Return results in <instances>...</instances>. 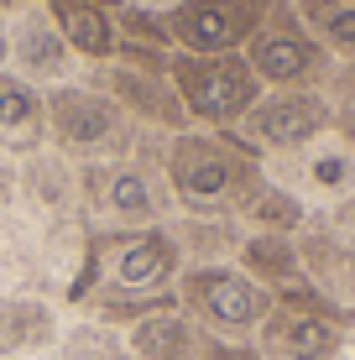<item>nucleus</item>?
I'll return each instance as SVG.
<instances>
[{"instance_id": "f257e3e1", "label": "nucleus", "mask_w": 355, "mask_h": 360, "mask_svg": "<svg viewBox=\"0 0 355 360\" xmlns=\"http://www.w3.org/2000/svg\"><path fill=\"white\" fill-rule=\"evenodd\" d=\"M167 178L193 214L246 209L262 188L256 152H246L235 136H178L173 157H167Z\"/></svg>"}, {"instance_id": "f03ea898", "label": "nucleus", "mask_w": 355, "mask_h": 360, "mask_svg": "<svg viewBox=\"0 0 355 360\" xmlns=\"http://www.w3.org/2000/svg\"><path fill=\"white\" fill-rule=\"evenodd\" d=\"M167 79H173L188 120H204V126H240L251 115V105L266 94L262 79L246 63V53H225V58L173 53L167 58Z\"/></svg>"}, {"instance_id": "7ed1b4c3", "label": "nucleus", "mask_w": 355, "mask_h": 360, "mask_svg": "<svg viewBox=\"0 0 355 360\" xmlns=\"http://www.w3.org/2000/svg\"><path fill=\"white\" fill-rule=\"evenodd\" d=\"M246 63L262 79V89H319L335 73V58L314 42L309 27L298 21V11L283 6V0H272L266 21L246 42Z\"/></svg>"}, {"instance_id": "20e7f679", "label": "nucleus", "mask_w": 355, "mask_h": 360, "mask_svg": "<svg viewBox=\"0 0 355 360\" xmlns=\"http://www.w3.org/2000/svg\"><path fill=\"white\" fill-rule=\"evenodd\" d=\"M335 131V105L324 89H266L240 120L235 141L246 152H303Z\"/></svg>"}, {"instance_id": "39448f33", "label": "nucleus", "mask_w": 355, "mask_h": 360, "mask_svg": "<svg viewBox=\"0 0 355 360\" xmlns=\"http://www.w3.org/2000/svg\"><path fill=\"white\" fill-rule=\"evenodd\" d=\"M266 11H272V0H178L167 11V32H173L178 53L225 58V53H246Z\"/></svg>"}, {"instance_id": "423d86ee", "label": "nucleus", "mask_w": 355, "mask_h": 360, "mask_svg": "<svg viewBox=\"0 0 355 360\" xmlns=\"http://www.w3.org/2000/svg\"><path fill=\"white\" fill-rule=\"evenodd\" d=\"M178 297H183V308L199 314V324L214 329V334H251L272 314V292H266L262 282L230 271V266H193L188 277L178 282Z\"/></svg>"}, {"instance_id": "0eeeda50", "label": "nucleus", "mask_w": 355, "mask_h": 360, "mask_svg": "<svg viewBox=\"0 0 355 360\" xmlns=\"http://www.w3.org/2000/svg\"><path fill=\"white\" fill-rule=\"evenodd\" d=\"M178 271V245L167 235L146 230V235H126L115 240L105 262V297L100 303H146V297H162L157 288H167Z\"/></svg>"}, {"instance_id": "6e6552de", "label": "nucleus", "mask_w": 355, "mask_h": 360, "mask_svg": "<svg viewBox=\"0 0 355 360\" xmlns=\"http://www.w3.org/2000/svg\"><path fill=\"white\" fill-rule=\"evenodd\" d=\"M262 355L266 360H335L340 355V308H288L272 303L262 319Z\"/></svg>"}, {"instance_id": "1a4fd4ad", "label": "nucleus", "mask_w": 355, "mask_h": 360, "mask_svg": "<svg viewBox=\"0 0 355 360\" xmlns=\"http://www.w3.org/2000/svg\"><path fill=\"white\" fill-rule=\"evenodd\" d=\"M120 110L115 99L94 94V89H53L47 94V131L58 136L63 146H105L115 141Z\"/></svg>"}, {"instance_id": "9d476101", "label": "nucleus", "mask_w": 355, "mask_h": 360, "mask_svg": "<svg viewBox=\"0 0 355 360\" xmlns=\"http://www.w3.org/2000/svg\"><path fill=\"white\" fill-rule=\"evenodd\" d=\"M47 16H53L58 37L68 42V53H84L94 63H110L120 47L115 32V11L100 6V0H47Z\"/></svg>"}, {"instance_id": "9b49d317", "label": "nucleus", "mask_w": 355, "mask_h": 360, "mask_svg": "<svg viewBox=\"0 0 355 360\" xmlns=\"http://www.w3.org/2000/svg\"><path fill=\"white\" fill-rule=\"evenodd\" d=\"M68 42L58 37V27H53V16H21L16 27H11V63H16L21 73L16 79H27L32 89L37 84H58L68 73Z\"/></svg>"}, {"instance_id": "f8f14e48", "label": "nucleus", "mask_w": 355, "mask_h": 360, "mask_svg": "<svg viewBox=\"0 0 355 360\" xmlns=\"http://www.w3.org/2000/svg\"><path fill=\"white\" fill-rule=\"evenodd\" d=\"M110 94L120 99L126 110H136L146 120H162V126H188V110L173 89L167 73H152V68H131V63H115L110 68Z\"/></svg>"}, {"instance_id": "ddd939ff", "label": "nucleus", "mask_w": 355, "mask_h": 360, "mask_svg": "<svg viewBox=\"0 0 355 360\" xmlns=\"http://www.w3.org/2000/svg\"><path fill=\"white\" fill-rule=\"evenodd\" d=\"M47 131V99L16 73H0V146L11 152H37Z\"/></svg>"}, {"instance_id": "4468645a", "label": "nucleus", "mask_w": 355, "mask_h": 360, "mask_svg": "<svg viewBox=\"0 0 355 360\" xmlns=\"http://www.w3.org/2000/svg\"><path fill=\"white\" fill-rule=\"evenodd\" d=\"M240 266H246L251 282H272L277 292L303 282V251L288 235H251V240L240 245Z\"/></svg>"}, {"instance_id": "2eb2a0df", "label": "nucleus", "mask_w": 355, "mask_h": 360, "mask_svg": "<svg viewBox=\"0 0 355 360\" xmlns=\"http://www.w3.org/2000/svg\"><path fill=\"white\" fill-rule=\"evenodd\" d=\"M298 21L309 27V37L324 47L335 63H350L355 58V0H303Z\"/></svg>"}, {"instance_id": "dca6fc26", "label": "nucleus", "mask_w": 355, "mask_h": 360, "mask_svg": "<svg viewBox=\"0 0 355 360\" xmlns=\"http://www.w3.org/2000/svg\"><path fill=\"white\" fill-rule=\"evenodd\" d=\"M131 345H136V355H146V360H193L204 340L193 334L188 319H178L173 308H162V314L141 319V329H136Z\"/></svg>"}, {"instance_id": "f3484780", "label": "nucleus", "mask_w": 355, "mask_h": 360, "mask_svg": "<svg viewBox=\"0 0 355 360\" xmlns=\"http://www.w3.org/2000/svg\"><path fill=\"white\" fill-rule=\"evenodd\" d=\"M303 178H309V188H319L329 198H340V204H350V198H355V146H345V141L314 146L309 162H303Z\"/></svg>"}, {"instance_id": "a211bd4d", "label": "nucleus", "mask_w": 355, "mask_h": 360, "mask_svg": "<svg viewBox=\"0 0 355 360\" xmlns=\"http://www.w3.org/2000/svg\"><path fill=\"white\" fill-rule=\"evenodd\" d=\"M240 214L251 219V225H262V235H292L303 225V204H298V193H288V188H272V183H262L256 188V198Z\"/></svg>"}, {"instance_id": "6ab92c4d", "label": "nucleus", "mask_w": 355, "mask_h": 360, "mask_svg": "<svg viewBox=\"0 0 355 360\" xmlns=\"http://www.w3.org/2000/svg\"><path fill=\"white\" fill-rule=\"evenodd\" d=\"M303 262L314 266V277H319V282H329L340 297H350V303H355V251H345L335 235H324V240H309Z\"/></svg>"}, {"instance_id": "aec40b11", "label": "nucleus", "mask_w": 355, "mask_h": 360, "mask_svg": "<svg viewBox=\"0 0 355 360\" xmlns=\"http://www.w3.org/2000/svg\"><path fill=\"white\" fill-rule=\"evenodd\" d=\"M47 340H53V314L42 303H6V314H0L6 350H27V345H47Z\"/></svg>"}, {"instance_id": "412c9836", "label": "nucleus", "mask_w": 355, "mask_h": 360, "mask_svg": "<svg viewBox=\"0 0 355 360\" xmlns=\"http://www.w3.org/2000/svg\"><path fill=\"white\" fill-rule=\"evenodd\" d=\"M115 32L120 42H136V47H157V53H173V32H167V16L141 6H115Z\"/></svg>"}, {"instance_id": "4be33fe9", "label": "nucleus", "mask_w": 355, "mask_h": 360, "mask_svg": "<svg viewBox=\"0 0 355 360\" xmlns=\"http://www.w3.org/2000/svg\"><path fill=\"white\" fill-rule=\"evenodd\" d=\"M105 204L115 209L120 219H152L157 214V198H152L141 172H110L105 178Z\"/></svg>"}, {"instance_id": "5701e85b", "label": "nucleus", "mask_w": 355, "mask_h": 360, "mask_svg": "<svg viewBox=\"0 0 355 360\" xmlns=\"http://www.w3.org/2000/svg\"><path fill=\"white\" fill-rule=\"evenodd\" d=\"M329 105L355 115V58L350 63H335V73H329Z\"/></svg>"}, {"instance_id": "b1692460", "label": "nucleus", "mask_w": 355, "mask_h": 360, "mask_svg": "<svg viewBox=\"0 0 355 360\" xmlns=\"http://www.w3.org/2000/svg\"><path fill=\"white\" fill-rule=\"evenodd\" d=\"M199 350H204V360H266L262 350H251V345H209L204 340Z\"/></svg>"}, {"instance_id": "393cba45", "label": "nucleus", "mask_w": 355, "mask_h": 360, "mask_svg": "<svg viewBox=\"0 0 355 360\" xmlns=\"http://www.w3.org/2000/svg\"><path fill=\"white\" fill-rule=\"evenodd\" d=\"M335 240L345 245V251H355V198L335 209Z\"/></svg>"}, {"instance_id": "a878e982", "label": "nucleus", "mask_w": 355, "mask_h": 360, "mask_svg": "<svg viewBox=\"0 0 355 360\" xmlns=\"http://www.w3.org/2000/svg\"><path fill=\"white\" fill-rule=\"evenodd\" d=\"M120 6H141V11H157V16H167L178 0H120Z\"/></svg>"}, {"instance_id": "bb28decb", "label": "nucleus", "mask_w": 355, "mask_h": 360, "mask_svg": "<svg viewBox=\"0 0 355 360\" xmlns=\"http://www.w3.org/2000/svg\"><path fill=\"white\" fill-rule=\"evenodd\" d=\"M11 63V32H6V21H0V68Z\"/></svg>"}, {"instance_id": "cd10ccee", "label": "nucleus", "mask_w": 355, "mask_h": 360, "mask_svg": "<svg viewBox=\"0 0 355 360\" xmlns=\"http://www.w3.org/2000/svg\"><path fill=\"white\" fill-rule=\"evenodd\" d=\"M0 193H6V167H0Z\"/></svg>"}, {"instance_id": "c85d7f7f", "label": "nucleus", "mask_w": 355, "mask_h": 360, "mask_svg": "<svg viewBox=\"0 0 355 360\" xmlns=\"http://www.w3.org/2000/svg\"><path fill=\"white\" fill-rule=\"evenodd\" d=\"M100 6H110V11H115V6H120V0H100Z\"/></svg>"}, {"instance_id": "c756f323", "label": "nucleus", "mask_w": 355, "mask_h": 360, "mask_svg": "<svg viewBox=\"0 0 355 360\" xmlns=\"http://www.w3.org/2000/svg\"><path fill=\"white\" fill-rule=\"evenodd\" d=\"M283 6H303V0H283Z\"/></svg>"}, {"instance_id": "7c9ffc66", "label": "nucleus", "mask_w": 355, "mask_h": 360, "mask_svg": "<svg viewBox=\"0 0 355 360\" xmlns=\"http://www.w3.org/2000/svg\"><path fill=\"white\" fill-rule=\"evenodd\" d=\"M0 6H11V0H0Z\"/></svg>"}]
</instances>
